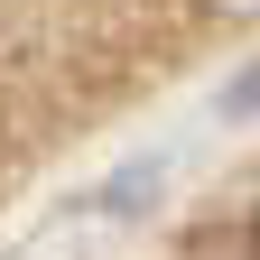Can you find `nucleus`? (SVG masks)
<instances>
[{
  "instance_id": "f257e3e1",
  "label": "nucleus",
  "mask_w": 260,
  "mask_h": 260,
  "mask_svg": "<svg viewBox=\"0 0 260 260\" xmlns=\"http://www.w3.org/2000/svg\"><path fill=\"white\" fill-rule=\"evenodd\" d=\"M251 260H260V214H251Z\"/></svg>"
}]
</instances>
